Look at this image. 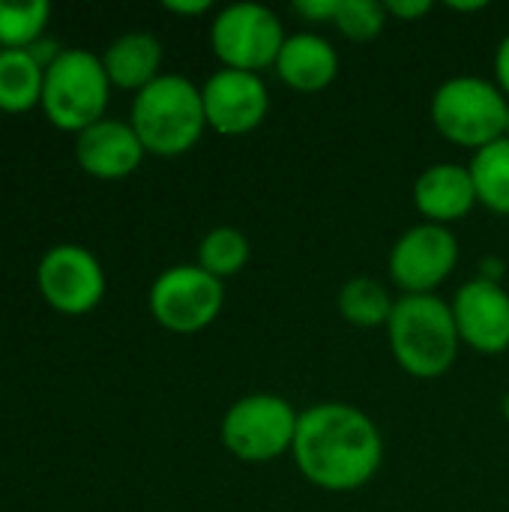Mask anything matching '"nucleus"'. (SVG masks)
Returning <instances> with one entry per match:
<instances>
[{
	"instance_id": "1",
	"label": "nucleus",
	"mask_w": 509,
	"mask_h": 512,
	"mask_svg": "<svg viewBox=\"0 0 509 512\" xmlns=\"http://www.w3.org/2000/svg\"><path fill=\"white\" fill-rule=\"evenodd\" d=\"M291 456L312 486L324 492H357L381 471L384 441L360 408L321 402L300 414Z\"/></svg>"
},
{
	"instance_id": "2",
	"label": "nucleus",
	"mask_w": 509,
	"mask_h": 512,
	"mask_svg": "<svg viewBox=\"0 0 509 512\" xmlns=\"http://www.w3.org/2000/svg\"><path fill=\"white\" fill-rule=\"evenodd\" d=\"M396 363L414 378H441L459 357V327L453 309L435 294H405L387 321Z\"/></svg>"
},
{
	"instance_id": "3",
	"label": "nucleus",
	"mask_w": 509,
	"mask_h": 512,
	"mask_svg": "<svg viewBox=\"0 0 509 512\" xmlns=\"http://www.w3.org/2000/svg\"><path fill=\"white\" fill-rule=\"evenodd\" d=\"M132 129L147 153L180 156L198 144L207 129L201 87L183 75H159L132 102Z\"/></svg>"
},
{
	"instance_id": "4",
	"label": "nucleus",
	"mask_w": 509,
	"mask_h": 512,
	"mask_svg": "<svg viewBox=\"0 0 509 512\" xmlns=\"http://www.w3.org/2000/svg\"><path fill=\"white\" fill-rule=\"evenodd\" d=\"M509 99L504 90L477 75H456L432 96L435 129L468 150H483L507 135Z\"/></svg>"
},
{
	"instance_id": "5",
	"label": "nucleus",
	"mask_w": 509,
	"mask_h": 512,
	"mask_svg": "<svg viewBox=\"0 0 509 512\" xmlns=\"http://www.w3.org/2000/svg\"><path fill=\"white\" fill-rule=\"evenodd\" d=\"M108 72L102 57L87 48H63L60 57L45 69L42 108L54 126L84 132L102 120L108 105Z\"/></svg>"
},
{
	"instance_id": "6",
	"label": "nucleus",
	"mask_w": 509,
	"mask_h": 512,
	"mask_svg": "<svg viewBox=\"0 0 509 512\" xmlns=\"http://www.w3.org/2000/svg\"><path fill=\"white\" fill-rule=\"evenodd\" d=\"M300 414L273 393H252L237 399L222 417V444L240 462H273L294 450Z\"/></svg>"
},
{
	"instance_id": "7",
	"label": "nucleus",
	"mask_w": 509,
	"mask_h": 512,
	"mask_svg": "<svg viewBox=\"0 0 509 512\" xmlns=\"http://www.w3.org/2000/svg\"><path fill=\"white\" fill-rule=\"evenodd\" d=\"M285 39L288 33L279 15L249 0L219 9L210 24V42L216 57L225 63V69L261 75V69L276 66Z\"/></svg>"
},
{
	"instance_id": "8",
	"label": "nucleus",
	"mask_w": 509,
	"mask_h": 512,
	"mask_svg": "<svg viewBox=\"0 0 509 512\" xmlns=\"http://www.w3.org/2000/svg\"><path fill=\"white\" fill-rule=\"evenodd\" d=\"M225 306L222 279L198 264H177L165 270L150 288V312L171 333H198L210 327Z\"/></svg>"
},
{
	"instance_id": "9",
	"label": "nucleus",
	"mask_w": 509,
	"mask_h": 512,
	"mask_svg": "<svg viewBox=\"0 0 509 512\" xmlns=\"http://www.w3.org/2000/svg\"><path fill=\"white\" fill-rule=\"evenodd\" d=\"M459 243L450 228L420 222L408 228L390 252V279L405 294H435L456 270Z\"/></svg>"
},
{
	"instance_id": "10",
	"label": "nucleus",
	"mask_w": 509,
	"mask_h": 512,
	"mask_svg": "<svg viewBox=\"0 0 509 512\" xmlns=\"http://www.w3.org/2000/svg\"><path fill=\"white\" fill-rule=\"evenodd\" d=\"M39 291L45 300L66 312V315H84L90 312L102 294H105V273L93 252L75 243H60L45 252L36 270Z\"/></svg>"
},
{
	"instance_id": "11",
	"label": "nucleus",
	"mask_w": 509,
	"mask_h": 512,
	"mask_svg": "<svg viewBox=\"0 0 509 512\" xmlns=\"http://www.w3.org/2000/svg\"><path fill=\"white\" fill-rule=\"evenodd\" d=\"M201 99H204L207 126L219 135H246L258 129L270 111L264 78L255 72H240L225 66L204 81Z\"/></svg>"
},
{
	"instance_id": "12",
	"label": "nucleus",
	"mask_w": 509,
	"mask_h": 512,
	"mask_svg": "<svg viewBox=\"0 0 509 512\" xmlns=\"http://www.w3.org/2000/svg\"><path fill=\"white\" fill-rule=\"evenodd\" d=\"M453 318L459 339L480 354H501L509 348V294L501 282L471 279L465 282L453 303Z\"/></svg>"
},
{
	"instance_id": "13",
	"label": "nucleus",
	"mask_w": 509,
	"mask_h": 512,
	"mask_svg": "<svg viewBox=\"0 0 509 512\" xmlns=\"http://www.w3.org/2000/svg\"><path fill=\"white\" fill-rule=\"evenodd\" d=\"M144 144L138 138V132L132 129V123L126 120H114V117H102L93 126H87L84 132H78L75 141V156L78 165L102 180H117L132 174L141 159H144Z\"/></svg>"
},
{
	"instance_id": "14",
	"label": "nucleus",
	"mask_w": 509,
	"mask_h": 512,
	"mask_svg": "<svg viewBox=\"0 0 509 512\" xmlns=\"http://www.w3.org/2000/svg\"><path fill=\"white\" fill-rule=\"evenodd\" d=\"M480 204L477 186L471 177V168L456 162H438L429 165L417 183H414V207L423 216V222L444 225L465 219Z\"/></svg>"
},
{
	"instance_id": "15",
	"label": "nucleus",
	"mask_w": 509,
	"mask_h": 512,
	"mask_svg": "<svg viewBox=\"0 0 509 512\" xmlns=\"http://www.w3.org/2000/svg\"><path fill=\"white\" fill-rule=\"evenodd\" d=\"M276 75L297 93H318L339 75V51L321 33H291L276 57Z\"/></svg>"
},
{
	"instance_id": "16",
	"label": "nucleus",
	"mask_w": 509,
	"mask_h": 512,
	"mask_svg": "<svg viewBox=\"0 0 509 512\" xmlns=\"http://www.w3.org/2000/svg\"><path fill=\"white\" fill-rule=\"evenodd\" d=\"M102 66L108 72V81L126 90H144L150 81H156L162 72V42L147 30H132L117 36L105 54Z\"/></svg>"
},
{
	"instance_id": "17",
	"label": "nucleus",
	"mask_w": 509,
	"mask_h": 512,
	"mask_svg": "<svg viewBox=\"0 0 509 512\" xmlns=\"http://www.w3.org/2000/svg\"><path fill=\"white\" fill-rule=\"evenodd\" d=\"M45 66L27 48H0V108L27 111L42 102Z\"/></svg>"
},
{
	"instance_id": "18",
	"label": "nucleus",
	"mask_w": 509,
	"mask_h": 512,
	"mask_svg": "<svg viewBox=\"0 0 509 512\" xmlns=\"http://www.w3.org/2000/svg\"><path fill=\"white\" fill-rule=\"evenodd\" d=\"M396 300L384 282L372 276H354L339 288V312L354 327H381L390 321Z\"/></svg>"
},
{
	"instance_id": "19",
	"label": "nucleus",
	"mask_w": 509,
	"mask_h": 512,
	"mask_svg": "<svg viewBox=\"0 0 509 512\" xmlns=\"http://www.w3.org/2000/svg\"><path fill=\"white\" fill-rule=\"evenodd\" d=\"M471 177L477 186V198L492 213L509 216V138H501L471 159Z\"/></svg>"
},
{
	"instance_id": "20",
	"label": "nucleus",
	"mask_w": 509,
	"mask_h": 512,
	"mask_svg": "<svg viewBox=\"0 0 509 512\" xmlns=\"http://www.w3.org/2000/svg\"><path fill=\"white\" fill-rule=\"evenodd\" d=\"M249 237L231 225H219L204 234L198 246V267L216 279L237 276L249 264Z\"/></svg>"
},
{
	"instance_id": "21",
	"label": "nucleus",
	"mask_w": 509,
	"mask_h": 512,
	"mask_svg": "<svg viewBox=\"0 0 509 512\" xmlns=\"http://www.w3.org/2000/svg\"><path fill=\"white\" fill-rule=\"evenodd\" d=\"M51 15L48 0L3 3L0 0V48H30L42 39V27Z\"/></svg>"
},
{
	"instance_id": "22",
	"label": "nucleus",
	"mask_w": 509,
	"mask_h": 512,
	"mask_svg": "<svg viewBox=\"0 0 509 512\" xmlns=\"http://www.w3.org/2000/svg\"><path fill=\"white\" fill-rule=\"evenodd\" d=\"M333 27L351 42H372L387 27V9L378 0H339Z\"/></svg>"
},
{
	"instance_id": "23",
	"label": "nucleus",
	"mask_w": 509,
	"mask_h": 512,
	"mask_svg": "<svg viewBox=\"0 0 509 512\" xmlns=\"http://www.w3.org/2000/svg\"><path fill=\"white\" fill-rule=\"evenodd\" d=\"M339 0H297L291 9L309 24H333Z\"/></svg>"
},
{
	"instance_id": "24",
	"label": "nucleus",
	"mask_w": 509,
	"mask_h": 512,
	"mask_svg": "<svg viewBox=\"0 0 509 512\" xmlns=\"http://www.w3.org/2000/svg\"><path fill=\"white\" fill-rule=\"evenodd\" d=\"M384 9H387V15H396L402 21H417L432 12V3L429 0H387Z\"/></svg>"
},
{
	"instance_id": "25",
	"label": "nucleus",
	"mask_w": 509,
	"mask_h": 512,
	"mask_svg": "<svg viewBox=\"0 0 509 512\" xmlns=\"http://www.w3.org/2000/svg\"><path fill=\"white\" fill-rule=\"evenodd\" d=\"M495 84L504 90V96L509 99V33L501 39L498 51H495Z\"/></svg>"
},
{
	"instance_id": "26",
	"label": "nucleus",
	"mask_w": 509,
	"mask_h": 512,
	"mask_svg": "<svg viewBox=\"0 0 509 512\" xmlns=\"http://www.w3.org/2000/svg\"><path fill=\"white\" fill-rule=\"evenodd\" d=\"M165 9L180 12V15H201V12H210L213 3L210 0H165Z\"/></svg>"
},
{
	"instance_id": "27",
	"label": "nucleus",
	"mask_w": 509,
	"mask_h": 512,
	"mask_svg": "<svg viewBox=\"0 0 509 512\" xmlns=\"http://www.w3.org/2000/svg\"><path fill=\"white\" fill-rule=\"evenodd\" d=\"M450 9H456V12H480V9H486V0H477V3H447Z\"/></svg>"
},
{
	"instance_id": "28",
	"label": "nucleus",
	"mask_w": 509,
	"mask_h": 512,
	"mask_svg": "<svg viewBox=\"0 0 509 512\" xmlns=\"http://www.w3.org/2000/svg\"><path fill=\"white\" fill-rule=\"evenodd\" d=\"M504 414L509 417V396H507V402H504Z\"/></svg>"
},
{
	"instance_id": "29",
	"label": "nucleus",
	"mask_w": 509,
	"mask_h": 512,
	"mask_svg": "<svg viewBox=\"0 0 509 512\" xmlns=\"http://www.w3.org/2000/svg\"><path fill=\"white\" fill-rule=\"evenodd\" d=\"M504 138H509V117H507V135H504Z\"/></svg>"
}]
</instances>
